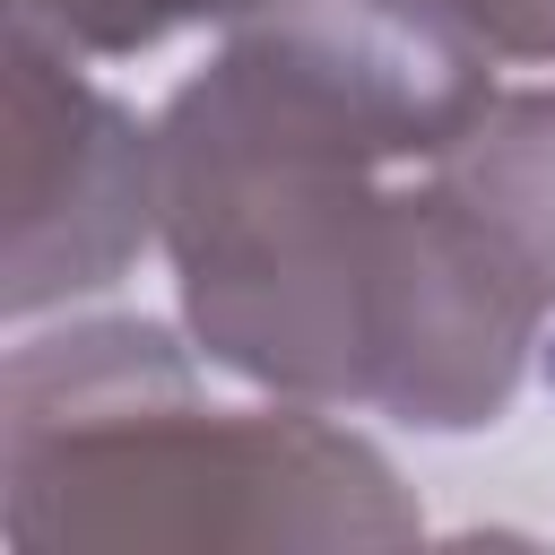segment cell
<instances>
[{
    "instance_id": "obj_1",
    "label": "cell",
    "mask_w": 555,
    "mask_h": 555,
    "mask_svg": "<svg viewBox=\"0 0 555 555\" xmlns=\"http://www.w3.org/2000/svg\"><path fill=\"white\" fill-rule=\"evenodd\" d=\"M486 61L373 0H312L217 52L156 121V208L199 347L321 408L486 425L512 408L538 286L434 173Z\"/></svg>"
},
{
    "instance_id": "obj_2",
    "label": "cell",
    "mask_w": 555,
    "mask_h": 555,
    "mask_svg": "<svg viewBox=\"0 0 555 555\" xmlns=\"http://www.w3.org/2000/svg\"><path fill=\"white\" fill-rule=\"evenodd\" d=\"M408 529L416 512L356 434L304 408H199L147 321L9 364L17 546H373Z\"/></svg>"
},
{
    "instance_id": "obj_3",
    "label": "cell",
    "mask_w": 555,
    "mask_h": 555,
    "mask_svg": "<svg viewBox=\"0 0 555 555\" xmlns=\"http://www.w3.org/2000/svg\"><path fill=\"white\" fill-rule=\"evenodd\" d=\"M165 225L156 130L43 52V26H9V304L104 286Z\"/></svg>"
},
{
    "instance_id": "obj_4",
    "label": "cell",
    "mask_w": 555,
    "mask_h": 555,
    "mask_svg": "<svg viewBox=\"0 0 555 555\" xmlns=\"http://www.w3.org/2000/svg\"><path fill=\"white\" fill-rule=\"evenodd\" d=\"M434 173L468 199V217L503 243V260L555 312V87H538V95L486 87V104L434 156Z\"/></svg>"
},
{
    "instance_id": "obj_5",
    "label": "cell",
    "mask_w": 555,
    "mask_h": 555,
    "mask_svg": "<svg viewBox=\"0 0 555 555\" xmlns=\"http://www.w3.org/2000/svg\"><path fill=\"white\" fill-rule=\"evenodd\" d=\"M260 9H295V0H17V17L52 26L78 52H147L182 26L208 17H260Z\"/></svg>"
},
{
    "instance_id": "obj_6",
    "label": "cell",
    "mask_w": 555,
    "mask_h": 555,
    "mask_svg": "<svg viewBox=\"0 0 555 555\" xmlns=\"http://www.w3.org/2000/svg\"><path fill=\"white\" fill-rule=\"evenodd\" d=\"M373 9L477 61H555V0H373Z\"/></svg>"
}]
</instances>
